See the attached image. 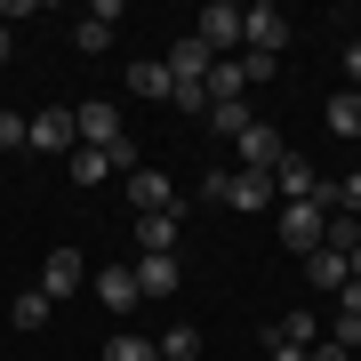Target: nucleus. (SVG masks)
<instances>
[{
  "label": "nucleus",
  "mask_w": 361,
  "mask_h": 361,
  "mask_svg": "<svg viewBox=\"0 0 361 361\" xmlns=\"http://www.w3.org/2000/svg\"><path fill=\"white\" fill-rule=\"evenodd\" d=\"M329 201L345 209V217H361V169H353V177H337V185H329Z\"/></svg>",
  "instance_id": "obj_26"
},
{
  "label": "nucleus",
  "mask_w": 361,
  "mask_h": 361,
  "mask_svg": "<svg viewBox=\"0 0 361 361\" xmlns=\"http://www.w3.org/2000/svg\"><path fill=\"white\" fill-rule=\"evenodd\" d=\"M73 137H80V145H121V104H113V97H89V104L73 113Z\"/></svg>",
  "instance_id": "obj_8"
},
{
  "label": "nucleus",
  "mask_w": 361,
  "mask_h": 361,
  "mask_svg": "<svg viewBox=\"0 0 361 361\" xmlns=\"http://www.w3.org/2000/svg\"><path fill=\"white\" fill-rule=\"evenodd\" d=\"M273 73H281V56H265V49H241V80H249V89H257V80H273Z\"/></svg>",
  "instance_id": "obj_25"
},
{
  "label": "nucleus",
  "mask_w": 361,
  "mask_h": 361,
  "mask_svg": "<svg viewBox=\"0 0 361 361\" xmlns=\"http://www.w3.org/2000/svg\"><path fill=\"white\" fill-rule=\"evenodd\" d=\"M0 65H8V25H0Z\"/></svg>",
  "instance_id": "obj_32"
},
{
  "label": "nucleus",
  "mask_w": 361,
  "mask_h": 361,
  "mask_svg": "<svg viewBox=\"0 0 361 361\" xmlns=\"http://www.w3.org/2000/svg\"><path fill=\"white\" fill-rule=\"evenodd\" d=\"M193 40L209 56H241V8H233V0H209V8L193 16Z\"/></svg>",
  "instance_id": "obj_3"
},
{
  "label": "nucleus",
  "mask_w": 361,
  "mask_h": 361,
  "mask_svg": "<svg viewBox=\"0 0 361 361\" xmlns=\"http://www.w3.org/2000/svg\"><path fill=\"white\" fill-rule=\"evenodd\" d=\"M265 345H273V337H265ZM273 361H313L305 345H273Z\"/></svg>",
  "instance_id": "obj_31"
},
{
  "label": "nucleus",
  "mask_w": 361,
  "mask_h": 361,
  "mask_svg": "<svg viewBox=\"0 0 361 361\" xmlns=\"http://www.w3.org/2000/svg\"><path fill=\"white\" fill-rule=\"evenodd\" d=\"M225 209H249V217H265L273 201V177H257V169H225Z\"/></svg>",
  "instance_id": "obj_7"
},
{
  "label": "nucleus",
  "mask_w": 361,
  "mask_h": 361,
  "mask_svg": "<svg viewBox=\"0 0 361 361\" xmlns=\"http://www.w3.org/2000/svg\"><path fill=\"white\" fill-rule=\"evenodd\" d=\"M273 201H329V177H322L305 153H281V169H273ZM329 209H337V201H329Z\"/></svg>",
  "instance_id": "obj_2"
},
{
  "label": "nucleus",
  "mask_w": 361,
  "mask_h": 361,
  "mask_svg": "<svg viewBox=\"0 0 361 361\" xmlns=\"http://www.w3.org/2000/svg\"><path fill=\"white\" fill-rule=\"evenodd\" d=\"M113 25H121V8H113V0H97V8L73 25V49H80V56H104V49H113Z\"/></svg>",
  "instance_id": "obj_11"
},
{
  "label": "nucleus",
  "mask_w": 361,
  "mask_h": 361,
  "mask_svg": "<svg viewBox=\"0 0 361 361\" xmlns=\"http://www.w3.org/2000/svg\"><path fill=\"white\" fill-rule=\"evenodd\" d=\"M313 361H353L345 345H329V337H322V345H313Z\"/></svg>",
  "instance_id": "obj_30"
},
{
  "label": "nucleus",
  "mask_w": 361,
  "mask_h": 361,
  "mask_svg": "<svg viewBox=\"0 0 361 361\" xmlns=\"http://www.w3.org/2000/svg\"><path fill=\"white\" fill-rule=\"evenodd\" d=\"M129 97H169V65H161V56L129 65Z\"/></svg>",
  "instance_id": "obj_21"
},
{
  "label": "nucleus",
  "mask_w": 361,
  "mask_h": 361,
  "mask_svg": "<svg viewBox=\"0 0 361 361\" xmlns=\"http://www.w3.org/2000/svg\"><path fill=\"white\" fill-rule=\"evenodd\" d=\"M329 129L337 137H361V89H337L329 97Z\"/></svg>",
  "instance_id": "obj_20"
},
{
  "label": "nucleus",
  "mask_w": 361,
  "mask_h": 361,
  "mask_svg": "<svg viewBox=\"0 0 361 361\" xmlns=\"http://www.w3.org/2000/svg\"><path fill=\"white\" fill-rule=\"evenodd\" d=\"M0 153H25V113H8V104H0Z\"/></svg>",
  "instance_id": "obj_27"
},
{
  "label": "nucleus",
  "mask_w": 361,
  "mask_h": 361,
  "mask_svg": "<svg viewBox=\"0 0 361 361\" xmlns=\"http://www.w3.org/2000/svg\"><path fill=\"white\" fill-rule=\"evenodd\" d=\"M80 281H89V265H80V249H49V265H40V297H49V305H65V297L80 289Z\"/></svg>",
  "instance_id": "obj_6"
},
{
  "label": "nucleus",
  "mask_w": 361,
  "mask_h": 361,
  "mask_svg": "<svg viewBox=\"0 0 361 361\" xmlns=\"http://www.w3.org/2000/svg\"><path fill=\"white\" fill-rule=\"evenodd\" d=\"M129 273H137V297H177L185 289V265L177 257H137Z\"/></svg>",
  "instance_id": "obj_12"
},
{
  "label": "nucleus",
  "mask_w": 361,
  "mask_h": 361,
  "mask_svg": "<svg viewBox=\"0 0 361 361\" xmlns=\"http://www.w3.org/2000/svg\"><path fill=\"white\" fill-rule=\"evenodd\" d=\"M337 313H345V322H361V281H345V289H337Z\"/></svg>",
  "instance_id": "obj_28"
},
{
  "label": "nucleus",
  "mask_w": 361,
  "mask_h": 361,
  "mask_svg": "<svg viewBox=\"0 0 361 361\" xmlns=\"http://www.w3.org/2000/svg\"><path fill=\"white\" fill-rule=\"evenodd\" d=\"M249 80H241V56H217V73H209V104H225V97H241Z\"/></svg>",
  "instance_id": "obj_22"
},
{
  "label": "nucleus",
  "mask_w": 361,
  "mask_h": 361,
  "mask_svg": "<svg viewBox=\"0 0 361 361\" xmlns=\"http://www.w3.org/2000/svg\"><path fill=\"white\" fill-rule=\"evenodd\" d=\"M89 289H97L113 313H129V305H137V273H129V265H97V273H89Z\"/></svg>",
  "instance_id": "obj_14"
},
{
  "label": "nucleus",
  "mask_w": 361,
  "mask_h": 361,
  "mask_svg": "<svg viewBox=\"0 0 361 361\" xmlns=\"http://www.w3.org/2000/svg\"><path fill=\"white\" fill-rule=\"evenodd\" d=\"M49 313H56V305H49L40 289H16V297H8V322H16V329H49Z\"/></svg>",
  "instance_id": "obj_18"
},
{
  "label": "nucleus",
  "mask_w": 361,
  "mask_h": 361,
  "mask_svg": "<svg viewBox=\"0 0 361 361\" xmlns=\"http://www.w3.org/2000/svg\"><path fill=\"white\" fill-rule=\"evenodd\" d=\"M353 361H361V345H353Z\"/></svg>",
  "instance_id": "obj_35"
},
{
  "label": "nucleus",
  "mask_w": 361,
  "mask_h": 361,
  "mask_svg": "<svg viewBox=\"0 0 361 361\" xmlns=\"http://www.w3.org/2000/svg\"><path fill=\"white\" fill-rule=\"evenodd\" d=\"M241 49H265V56H281V49H289V8H273V0L241 8Z\"/></svg>",
  "instance_id": "obj_4"
},
{
  "label": "nucleus",
  "mask_w": 361,
  "mask_h": 361,
  "mask_svg": "<svg viewBox=\"0 0 361 361\" xmlns=\"http://www.w3.org/2000/svg\"><path fill=\"white\" fill-rule=\"evenodd\" d=\"M265 337H273V345H305V353H313V345H322V313H305V305H297V313H281Z\"/></svg>",
  "instance_id": "obj_15"
},
{
  "label": "nucleus",
  "mask_w": 361,
  "mask_h": 361,
  "mask_svg": "<svg viewBox=\"0 0 361 361\" xmlns=\"http://www.w3.org/2000/svg\"><path fill=\"white\" fill-rule=\"evenodd\" d=\"M305 281H322V289L337 297V289H345V281H353V265H345V257H337V249H313V257H305Z\"/></svg>",
  "instance_id": "obj_17"
},
{
  "label": "nucleus",
  "mask_w": 361,
  "mask_h": 361,
  "mask_svg": "<svg viewBox=\"0 0 361 361\" xmlns=\"http://www.w3.org/2000/svg\"><path fill=\"white\" fill-rule=\"evenodd\" d=\"M201 121H209V137H225V145H233V137H241V129H249L257 113H249V97H225V104H209Z\"/></svg>",
  "instance_id": "obj_16"
},
{
  "label": "nucleus",
  "mask_w": 361,
  "mask_h": 361,
  "mask_svg": "<svg viewBox=\"0 0 361 361\" xmlns=\"http://www.w3.org/2000/svg\"><path fill=\"white\" fill-rule=\"evenodd\" d=\"M233 153H241V169H257V177H273V169H281V129H273V121H249L241 137H233Z\"/></svg>",
  "instance_id": "obj_5"
},
{
  "label": "nucleus",
  "mask_w": 361,
  "mask_h": 361,
  "mask_svg": "<svg viewBox=\"0 0 361 361\" xmlns=\"http://www.w3.org/2000/svg\"><path fill=\"white\" fill-rule=\"evenodd\" d=\"M353 40H361V16H353Z\"/></svg>",
  "instance_id": "obj_34"
},
{
  "label": "nucleus",
  "mask_w": 361,
  "mask_h": 361,
  "mask_svg": "<svg viewBox=\"0 0 361 361\" xmlns=\"http://www.w3.org/2000/svg\"><path fill=\"white\" fill-rule=\"evenodd\" d=\"M345 80L361 89V40H345Z\"/></svg>",
  "instance_id": "obj_29"
},
{
  "label": "nucleus",
  "mask_w": 361,
  "mask_h": 361,
  "mask_svg": "<svg viewBox=\"0 0 361 361\" xmlns=\"http://www.w3.org/2000/svg\"><path fill=\"white\" fill-rule=\"evenodd\" d=\"M104 177H113V153H104V145H80L73 153V185L89 193V185H104Z\"/></svg>",
  "instance_id": "obj_19"
},
{
  "label": "nucleus",
  "mask_w": 361,
  "mask_h": 361,
  "mask_svg": "<svg viewBox=\"0 0 361 361\" xmlns=\"http://www.w3.org/2000/svg\"><path fill=\"white\" fill-rule=\"evenodd\" d=\"M345 265H353V281H361V249H353V257H345Z\"/></svg>",
  "instance_id": "obj_33"
},
{
  "label": "nucleus",
  "mask_w": 361,
  "mask_h": 361,
  "mask_svg": "<svg viewBox=\"0 0 361 361\" xmlns=\"http://www.w3.org/2000/svg\"><path fill=\"white\" fill-rule=\"evenodd\" d=\"M104 361H161V353L145 345V337H129V329H121V337H104Z\"/></svg>",
  "instance_id": "obj_24"
},
{
  "label": "nucleus",
  "mask_w": 361,
  "mask_h": 361,
  "mask_svg": "<svg viewBox=\"0 0 361 361\" xmlns=\"http://www.w3.org/2000/svg\"><path fill=\"white\" fill-rule=\"evenodd\" d=\"M129 209L137 217H161V209H177V185L161 169H129Z\"/></svg>",
  "instance_id": "obj_10"
},
{
  "label": "nucleus",
  "mask_w": 361,
  "mask_h": 361,
  "mask_svg": "<svg viewBox=\"0 0 361 361\" xmlns=\"http://www.w3.org/2000/svg\"><path fill=\"white\" fill-rule=\"evenodd\" d=\"M177 217H185V209H161V217H137V249H145V257H177Z\"/></svg>",
  "instance_id": "obj_13"
},
{
  "label": "nucleus",
  "mask_w": 361,
  "mask_h": 361,
  "mask_svg": "<svg viewBox=\"0 0 361 361\" xmlns=\"http://www.w3.org/2000/svg\"><path fill=\"white\" fill-rule=\"evenodd\" d=\"M273 233H281V249L313 257L322 233H329V201H281V209H273Z\"/></svg>",
  "instance_id": "obj_1"
},
{
  "label": "nucleus",
  "mask_w": 361,
  "mask_h": 361,
  "mask_svg": "<svg viewBox=\"0 0 361 361\" xmlns=\"http://www.w3.org/2000/svg\"><path fill=\"white\" fill-rule=\"evenodd\" d=\"M153 353H161V361H193L201 337H193V329H169V337H153Z\"/></svg>",
  "instance_id": "obj_23"
},
{
  "label": "nucleus",
  "mask_w": 361,
  "mask_h": 361,
  "mask_svg": "<svg viewBox=\"0 0 361 361\" xmlns=\"http://www.w3.org/2000/svg\"><path fill=\"white\" fill-rule=\"evenodd\" d=\"M65 145H73V113L65 104H49V113L25 121V153H65Z\"/></svg>",
  "instance_id": "obj_9"
}]
</instances>
